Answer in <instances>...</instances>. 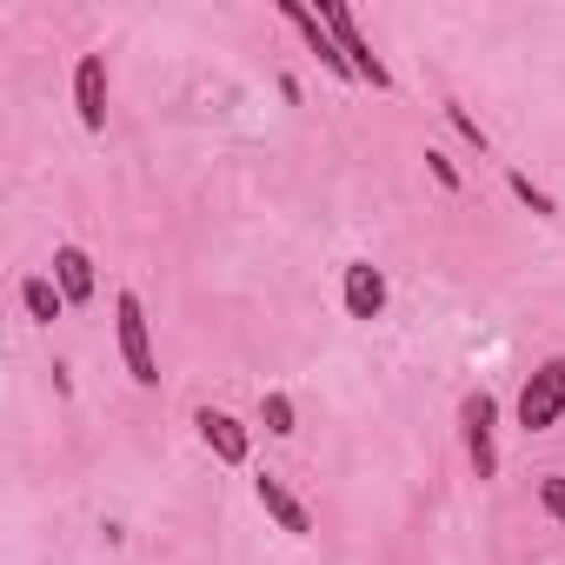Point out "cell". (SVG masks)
I'll use <instances>...</instances> for the list:
<instances>
[{
	"label": "cell",
	"mask_w": 565,
	"mask_h": 565,
	"mask_svg": "<svg viewBox=\"0 0 565 565\" xmlns=\"http://www.w3.org/2000/svg\"><path fill=\"white\" fill-rule=\"evenodd\" d=\"M320 21H327V34L340 41V54H347V67H353V81H366L373 94H393V67L373 54V41L360 34V21H353V8H340V0H320Z\"/></svg>",
	"instance_id": "obj_1"
},
{
	"label": "cell",
	"mask_w": 565,
	"mask_h": 565,
	"mask_svg": "<svg viewBox=\"0 0 565 565\" xmlns=\"http://www.w3.org/2000/svg\"><path fill=\"white\" fill-rule=\"evenodd\" d=\"M114 320H120V360H127L134 386H160V360H153V333H147L140 294H120V300H114Z\"/></svg>",
	"instance_id": "obj_2"
},
{
	"label": "cell",
	"mask_w": 565,
	"mask_h": 565,
	"mask_svg": "<svg viewBox=\"0 0 565 565\" xmlns=\"http://www.w3.org/2000/svg\"><path fill=\"white\" fill-rule=\"evenodd\" d=\"M565 413V360H545L525 386H519V426L525 433H552Z\"/></svg>",
	"instance_id": "obj_3"
},
{
	"label": "cell",
	"mask_w": 565,
	"mask_h": 565,
	"mask_svg": "<svg viewBox=\"0 0 565 565\" xmlns=\"http://www.w3.org/2000/svg\"><path fill=\"white\" fill-rule=\"evenodd\" d=\"M459 426H466V452H472V472L479 479H492L499 472V446H492V433H499V399L479 386V393H466V406H459Z\"/></svg>",
	"instance_id": "obj_4"
},
{
	"label": "cell",
	"mask_w": 565,
	"mask_h": 565,
	"mask_svg": "<svg viewBox=\"0 0 565 565\" xmlns=\"http://www.w3.org/2000/svg\"><path fill=\"white\" fill-rule=\"evenodd\" d=\"M74 107L87 134H107V54H81L74 67Z\"/></svg>",
	"instance_id": "obj_5"
},
{
	"label": "cell",
	"mask_w": 565,
	"mask_h": 565,
	"mask_svg": "<svg viewBox=\"0 0 565 565\" xmlns=\"http://www.w3.org/2000/svg\"><path fill=\"white\" fill-rule=\"evenodd\" d=\"M200 439H206V452L220 459V466H246V452H253V439H246V426L233 419V413H220V406H200Z\"/></svg>",
	"instance_id": "obj_6"
},
{
	"label": "cell",
	"mask_w": 565,
	"mask_h": 565,
	"mask_svg": "<svg viewBox=\"0 0 565 565\" xmlns=\"http://www.w3.org/2000/svg\"><path fill=\"white\" fill-rule=\"evenodd\" d=\"M253 499L266 505V519H273L279 532H294V539H307V532H313V512H307V505H300L287 486H279L273 472H259V479H253Z\"/></svg>",
	"instance_id": "obj_7"
},
{
	"label": "cell",
	"mask_w": 565,
	"mask_h": 565,
	"mask_svg": "<svg viewBox=\"0 0 565 565\" xmlns=\"http://www.w3.org/2000/svg\"><path fill=\"white\" fill-rule=\"evenodd\" d=\"M347 313L353 320H380L386 313V273L373 259H353L347 266Z\"/></svg>",
	"instance_id": "obj_8"
},
{
	"label": "cell",
	"mask_w": 565,
	"mask_h": 565,
	"mask_svg": "<svg viewBox=\"0 0 565 565\" xmlns=\"http://www.w3.org/2000/svg\"><path fill=\"white\" fill-rule=\"evenodd\" d=\"M54 287L67 294V307H87L94 300V259L81 246H61L54 253Z\"/></svg>",
	"instance_id": "obj_9"
},
{
	"label": "cell",
	"mask_w": 565,
	"mask_h": 565,
	"mask_svg": "<svg viewBox=\"0 0 565 565\" xmlns=\"http://www.w3.org/2000/svg\"><path fill=\"white\" fill-rule=\"evenodd\" d=\"M21 307H28V320H41V327H54V320L67 313V294L54 287V279H47V273H28V279H21Z\"/></svg>",
	"instance_id": "obj_10"
},
{
	"label": "cell",
	"mask_w": 565,
	"mask_h": 565,
	"mask_svg": "<svg viewBox=\"0 0 565 565\" xmlns=\"http://www.w3.org/2000/svg\"><path fill=\"white\" fill-rule=\"evenodd\" d=\"M259 419H266V433L287 439V433H294V399H287V393H266V399H259Z\"/></svg>",
	"instance_id": "obj_11"
},
{
	"label": "cell",
	"mask_w": 565,
	"mask_h": 565,
	"mask_svg": "<svg viewBox=\"0 0 565 565\" xmlns=\"http://www.w3.org/2000/svg\"><path fill=\"white\" fill-rule=\"evenodd\" d=\"M539 505L565 525V472H539Z\"/></svg>",
	"instance_id": "obj_12"
},
{
	"label": "cell",
	"mask_w": 565,
	"mask_h": 565,
	"mask_svg": "<svg viewBox=\"0 0 565 565\" xmlns=\"http://www.w3.org/2000/svg\"><path fill=\"white\" fill-rule=\"evenodd\" d=\"M505 186H512V193H519V200H525L532 213H545V220H552V193H545V186H532L525 173H505Z\"/></svg>",
	"instance_id": "obj_13"
},
{
	"label": "cell",
	"mask_w": 565,
	"mask_h": 565,
	"mask_svg": "<svg viewBox=\"0 0 565 565\" xmlns=\"http://www.w3.org/2000/svg\"><path fill=\"white\" fill-rule=\"evenodd\" d=\"M446 120H452V127H459V140H472V147H479V153H486V127H479V120H472V114H466V107H459V100H446Z\"/></svg>",
	"instance_id": "obj_14"
},
{
	"label": "cell",
	"mask_w": 565,
	"mask_h": 565,
	"mask_svg": "<svg viewBox=\"0 0 565 565\" xmlns=\"http://www.w3.org/2000/svg\"><path fill=\"white\" fill-rule=\"evenodd\" d=\"M426 173H433V180H439L446 193H459V167H452V160H446L439 147H426Z\"/></svg>",
	"instance_id": "obj_15"
}]
</instances>
